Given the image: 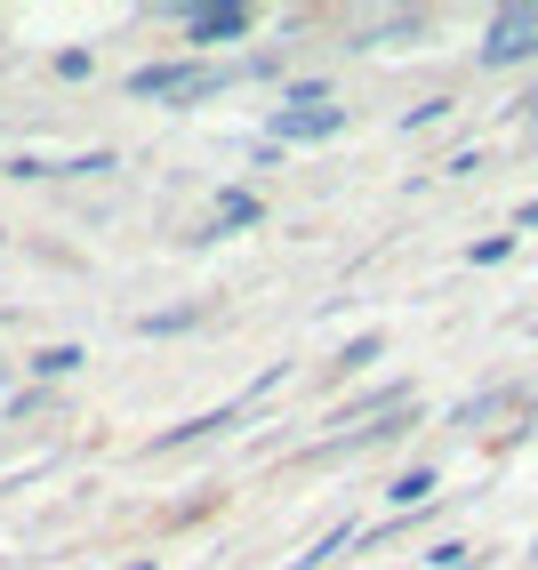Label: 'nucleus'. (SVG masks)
<instances>
[{"label":"nucleus","instance_id":"nucleus-11","mask_svg":"<svg viewBox=\"0 0 538 570\" xmlns=\"http://www.w3.org/2000/svg\"><path fill=\"white\" fill-rule=\"evenodd\" d=\"M378 354H387V337H378V330H362V337H345L338 370H362V362H378Z\"/></svg>","mask_w":538,"mask_h":570},{"label":"nucleus","instance_id":"nucleus-13","mask_svg":"<svg viewBox=\"0 0 538 570\" xmlns=\"http://www.w3.org/2000/svg\"><path fill=\"white\" fill-rule=\"evenodd\" d=\"M434 121H450V97H427V105H410V121H402V129H434Z\"/></svg>","mask_w":538,"mask_h":570},{"label":"nucleus","instance_id":"nucleus-6","mask_svg":"<svg viewBox=\"0 0 538 570\" xmlns=\"http://www.w3.org/2000/svg\"><path fill=\"white\" fill-rule=\"evenodd\" d=\"M394 41H427V9H410V17H387V24L354 32V49H394Z\"/></svg>","mask_w":538,"mask_h":570},{"label":"nucleus","instance_id":"nucleus-10","mask_svg":"<svg viewBox=\"0 0 538 570\" xmlns=\"http://www.w3.org/2000/svg\"><path fill=\"white\" fill-rule=\"evenodd\" d=\"M81 362H89L81 346H41V354H32V377H72Z\"/></svg>","mask_w":538,"mask_h":570},{"label":"nucleus","instance_id":"nucleus-14","mask_svg":"<svg viewBox=\"0 0 538 570\" xmlns=\"http://www.w3.org/2000/svg\"><path fill=\"white\" fill-rule=\"evenodd\" d=\"M57 72H65V81H89L97 65H89V49H57Z\"/></svg>","mask_w":538,"mask_h":570},{"label":"nucleus","instance_id":"nucleus-3","mask_svg":"<svg viewBox=\"0 0 538 570\" xmlns=\"http://www.w3.org/2000/svg\"><path fill=\"white\" fill-rule=\"evenodd\" d=\"M338 129H345V105H314V112H282V105H274L265 145H282V154H290V145H330Z\"/></svg>","mask_w":538,"mask_h":570},{"label":"nucleus","instance_id":"nucleus-8","mask_svg":"<svg viewBox=\"0 0 538 570\" xmlns=\"http://www.w3.org/2000/svg\"><path fill=\"white\" fill-rule=\"evenodd\" d=\"M345 547H362V530H354V522H338V530H322V539H314V554H297L290 570H322V562H338Z\"/></svg>","mask_w":538,"mask_h":570},{"label":"nucleus","instance_id":"nucleus-1","mask_svg":"<svg viewBox=\"0 0 538 570\" xmlns=\"http://www.w3.org/2000/svg\"><path fill=\"white\" fill-rule=\"evenodd\" d=\"M234 72H217L209 57H177V65H137L129 72V97H153V105H202L217 97Z\"/></svg>","mask_w":538,"mask_h":570},{"label":"nucleus","instance_id":"nucleus-16","mask_svg":"<svg viewBox=\"0 0 538 570\" xmlns=\"http://www.w3.org/2000/svg\"><path fill=\"white\" fill-rule=\"evenodd\" d=\"M507 249H515V234H490V242H475V265H498Z\"/></svg>","mask_w":538,"mask_h":570},{"label":"nucleus","instance_id":"nucleus-5","mask_svg":"<svg viewBox=\"0 0 538 570\" xmlns=\"http://www.w3.org/2000/svg\"><path fill=\"white\" fill-rule=\"evenodd\" d=\"M242 410H202V417H185V426H169V434H153V450H185V442H209V434H225Z\"/></svg>","mask_w":538,"mask_h":570},{"label":"nucleus","instance_id":"nucleus-15","mask_svg":"<svg viewBox=\"0 0 538 570\" xmlns=\"http://www.w3.org/2000/svg\"><path fill=\"white\" fill-rule=\"evenodd\" d=\"M427 562H434V570H475V547H434Z\"/></svg>","mask_w":538,"mask_h":570},{"label":"nucleus","instance_id":"nucleus-2","mask_svg":"<svg viewBox=\"0 0 538 570\" xmlns=\"http://www.w3.org/2000/svg\"><path fill=\"white\" fill-rule=\"evenodd\" d=\"M482 65H530L538 57V0H515V9H490L482 24Z\"/></svg>","mask_w":538,"mask_h":570},{"label":"nucleus","instance_id":"nucleus-7","mask_svg":"<svg viewBox=\"0 0 538 570\" xmlns=\"http://www.w3.org/2000/svg\"><path fill=\"white\" fill-rule=\"evenodd\" d=\"M257 217H265V202L234 185V194H217V217H209V234H242V225H257Z\"/></svg>","mask_w":538,"mask_h":570},{"label":"nucleus","instance_id":"nucleus-18","mask_svg":"<svg viewBox=\"0 0 538 570\" xmlns=\"http://www.w3.org/2000/svg\"><path fill=\"white\" fill-rule=\"evenodd\" d=\"M530 562H538V547H530Z\"/></svg>","mask_w":538,"mask_h":570},{"label":"nucleus","instance_id":"nucleus-12","mask_svg":"<svg viewBox=\"0 0 538 570\" xmlns=\"http://www.w3.org/2000/svg\"><path fill=\"white\" fill-rule=\"evenodd\" d=\"M507 402H515V394H475L467 410H458V417H450V426H482V417H498V410H507Z\"/></svg>","mask_w":538,"mask_h":570},{"label":"nucleus","instance_id":"nucleus-17","mask_svg":"<svg viewBox=\"0 0 538 570\" xmlns=\"http://www.w3.org/2000/svg\"><path fill=\"white\" fill-rule=\"evenodd\" d=\"M522 112H538V89H530V97H522Z\"/></svg>","mask_w":538,"mask_h":570},{"label":"nucleus","instance_id":"nucleus-4","mask_svg":"<svg viewBox=\"0 0 538 570\" xmlns=\"http://www.w3.org/2000/svg\"><path fill=\"white\" fill-rule=\"evenodd\" d=\"M257 17L242 9V0H209V9H185V41H242V32H250Z\"/></svg>","mask_w":538,"mask_h":570},{"label":"nucleus","instance_id":"nucleus-9","mask_svg":"<svg viewBox=\"0 0 538 570\" xmlns=\"http://www.w3.org/2000/svg\"><path fill=\"white\" fill-rule=\"evenodd\" d=\"M387 499L410 514V507H427L434 499V466H410V474H394V490H387Z\"/></svg>","mask_w":538,"mask_h":570}]
</instances>
